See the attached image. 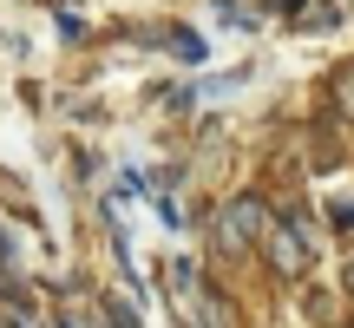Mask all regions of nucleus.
Segmentation results:
<instances>
[{
	"label": "nucleus",
	"mask_w": 354,
	"mask_h": 328,
	"mask_svg": "<svg viewBox=\"0 0 354 328\" xmlns=\"http://www.w3.org/2000/svg\"><path fill=\"white\" fill-rule=\"evenodd\" d=\"M256 237H269V210H263L256 197H236L223 217H216V243H223L230 256H236V250H250Z\"/></svg>",
	"instance_id": "f257e3e1"
},
{
	"label": "nucleus",
	"mask_w": 354,
	"mask_h": 328,
	"mask_svg": "<svg viewBox=\"0 0 354 328\" xmlns=\"http://www.w3.org/2000/svg\"><path fill=\"white\" fill-rule=\"evenodd\" d=\"M13 263V243H7V230H0V269H7Z\"/></svg>",
	"instance_id": "20e7f679"
},
{
	"label": "nucleus",
	"mask_w": 354,
	"mask_h": 328,
	"mask_svg": "<svg viewBox=\"0 0 354 328\" xmlns=\"http://www.w3.org/2000/svg\"><path fill=\"white\" fill-rule=\"evenodd\" d=\"M269 263H276L282 276H302L308 269V250H302V237H295L289 224H269Z\"/></svg>",
	"instance_id": "f03ea898"
},
{
	"label": "nucleus",
	"mask_w": 354,
	"mask_h": 328,
	"mask_svg": "<svg viewBox=\"0 0 354 328\" xmlns=\"http://www.w3.org/2000/svg\"><path fill=\"white\" fill-rule=\"evenodd\" d=\"M165 46H171V53H184V60H203V39H197V33H184V26H177V33H165Z\"/></svg>",
	"instance_id": "7ed1b4c3"
},
{
	"label": "nucleus",
	"mask_w": 354,
	"mask_h": 328,
	"mask_svg": "<svg viewBox=\"0 0 354 328\" xmlns=\"http://www.w3.org/2000/svg\"><path fill=\"white\" fill-rule=\"evenodd\" d=\"M348 289H354V263H348Z\"/></svg>",
	"instance_id": "423d86ee"
},
{
	"label": "nucleus",
	"mask_w": 354,
	"mask_h": 328,
	"mask_svg": "<svg viewBox=\"0 0 354 328\" xmlns=\"http://www.w3.org/2000/svg\"><path fill=\"white\" fill-rule=\"evenodd\" d=\"M342 99H348V105H354V73H342Z\"/></svg>",
	"instance_id": "39448f33"
}]
</instances>
